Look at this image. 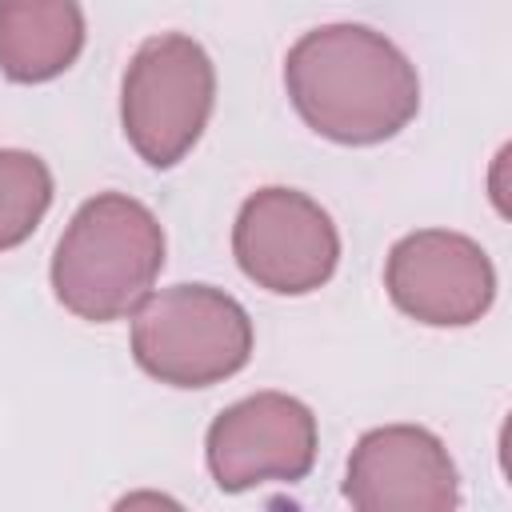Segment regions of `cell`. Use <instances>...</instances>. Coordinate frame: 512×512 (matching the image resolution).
Segmentation results:
<instances>
[{
	"label": "cell",
	"mask_w": 512,
	"mask_h": 512,
	"mask_svg": "<svg viewBox=\"0 0 512 512\" xmlns=\"http://www.w3.org/2000/svg\"><path fill=\"white\" fill-rule=\"evenodd\" d=\"M296 116L332 144H384L420 112L416 64L368 24H320L284 56Z\"/></svg>",
	"instance_id": "1"
},
{
	"label": "cell",
	"mask_w": 512,
	"mask_h": 512,
	"mask_svg": "<svg viewBox=\"0 0 512 512\" xmlns=\"http://www.w3.org/2000/svg\"><path fill=\"white\" fill-rule=\"evenodd\" d=\"M164 268V228L148 204L100 192L76 208L52 252L56 300L88 320L112 324L136 312Z\"/></svg>",
	"instance_id": "2"
},
{
	"label": "cell",
	"mask_w": 512,
	"mask_h": 512,
	"mask_svg": "<svg viewBox=\"0 0 512 512\" xmlns=\"http://www.w3.org/2000/svg\"><path fill=\"white\" fill-rule=\"evenodd\" d=\"M252 320L212 284L148 292L132 312V360L168 388H212L252 360Z\"/></svg>",
	"instance_id": "3"
},
{
	"label": "cell",
	"mask_w": 512,
	"mask_h": 512,
	"mask_svg": "<svg viewBox=\"0 0 512 512\" xmlns=\"http://www.w3.org/2000/svg\"><path fill=\"white\" fill-rule=\"evenodd\" d=\"M216 68L204 44L184 32L148 36L120 80V124L148 168L180 164L208 128Z\"/></svg>",
	"instance_id": "4"
},
{
	"label": "cell",
	"mask_w": 512,
	"mask_h": 512,
	"mask_svg": "<svg viewBox=\"0 0 512 512\" xmlns=\"http://www.w3.org/2000/svg\"><path fill=\"white\" fill-rule=\"evenodd\" d=\"M232 256L256 288L276 296H308L332 280L340 264V232L312 196L272 184L240 204L232 224Z\"/></svg>",
	"instance_id": "5"
},
{
	"label": "cell",
	"mask_w": 512,
	"mask_h": 512,
	"mask_svg": "<svg viewBox=\"0 0 512 512\" xmlns=\"http://www.w3.org/2000/svg\"><path fill=\"white\" fill-rule=\"evenodd\" d=\"M316 448V416L288 392H252L228 404L204 436V460L220 492H248L268 480L296 484L312 472Z\"/></svg>",
	"instance_id": "6"
},
{
	"label": "cell",
	"mask_w": 512,
	"mask_h": 512,
	"mask_svg": "<svg viewBox=\"0 0 512 512\" xmlns=\"http://www.w3.org/2000/svg\"><path fill=\"white\" fill-rule=\"evenodd\" d=\"M384 288L416 324L468 328L496 300V268L472 236L420 228L392 244L384 260Z\"/></svg>",
	"instance_id": "7"
},
{
	"label": "cell",
	"mask_w": 512,
	"mask_h": 512,
	"mask_svg": "<svg viewBox=\"0 0 512 512\" xmlns=\"http://www.w3.org/2000/svg\"><path fill=\"white\" fill-rule=\"evenodd\" d=\"M344 500L356 512H452L460 504V472L436 432L384 424L356 440Z\"/></svg>",
	"instance_id": "8"
},
{
	"label": "cell",
	"mask_w": 512,
	"mask_h": 512,
	"mask_svg": "<svg viewBox=\"0 0 512 512\" xmlns=\"http://www.w3.org/2000/svg\"><path fill=\"white\" fill-rule=\"evenodd\" d=\"M80 0H0V72L12 84H44L84 52Z\"/></svg>",
	"instance_id": "9"
},
{
	"label": "cell",
	"mask_w": 512,
	"mask_h": 512,
	"mask_svg": "<svg viewBox=\"0 0 512 512\" xmlns=\"http://www.w3.org/2000/svg\"><path fill=\"white\" fill-rule=\"evenodd\" d=\"M52 204V168L28 148H0V252L20 248Z\"/></svg>",
	"instance_id": "10"
}]
</instances>
